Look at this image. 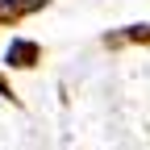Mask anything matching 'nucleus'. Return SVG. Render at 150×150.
<instances>
[{
    "mask_svg": "<svg viewBox=\"0 0 150 150\" xmlns=\"http://www.w3.org/2000/svg\"><path fill=\"white\" fill-rule=\"evenodd\" d=\"M4 59H8L13 67H29V59H38V46H33V42H13V46L4 50Z\"/></svg>",
    "mask_w": 150,
    "mask_h": 150,
    "instance_id": "nucleus-1",
    "label": "nucleus"
}]
</instances>
